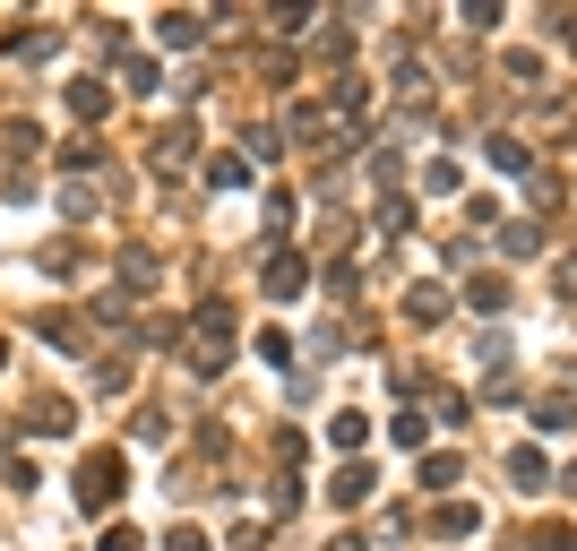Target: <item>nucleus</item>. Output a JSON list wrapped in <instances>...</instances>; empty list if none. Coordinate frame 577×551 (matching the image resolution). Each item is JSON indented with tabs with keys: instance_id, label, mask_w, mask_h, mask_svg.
<instances>
[{
	"instance_id": "nucleus-11",
	"label": "nucleus",
	"mask_w": 577,
	"mask_h": 551,
	"mask_svg": "<svg viewBox=\"0 0 577 551\" xmlns=\"http://www.w3.org/2000/svg\"><path fill=\"white\" fill-rule=\"evenodd\" d=\"M569 423H577V397H569V388L535 397V431H569Z\"/></svg>"
},
{
	"instance_id": "nucleus-23",
	"label": "nucleus",
	"mask_w": 577,
	"mask_h": 551,
	"mask_svg": "<svg viewBox=\"0 0 577 551\" xmlns=\"http://www.w3.org/2000/svg\"><path fill=\"white\" fill-rule=\"evenodd\" d=\"M61 164H70V173H104V164H113V155H104V147H87V138H78V147H61Z\"/></svg>"
},
{
	"instance_id": "nucleus-20",
	"label": "nucleus",
	"mask_w": 577,
	"mask_h": 551,
	"mask_svg": "<svg viewBox=\"0 0 577 551\" xmlns=\"http://www.w3.org/2000/svg\"><path fill=\"white\" fill-rule=\"evenodd\" d=\"M388 440H397V448H414V456H423V440H431V423H423V414H414V405H405V414H397V423H388Z\"/></svg>"
},
{
	"instance_id": "nucleus-4",
	"label": "nucleus",
	"mask_w": 577,
	"mask_h": 551,
	"mask_svg": "<svg viewBox=\"0 0 577 551\" xmlns=\"http://www.w3.org/2000/svg\"><path fill=\"white\" fill-rule=\"evenodd\" d=\"M113 78H70V87H61V104H70V121H87V129H96V121H104V112H113Z\"/></svg>"
},
{
	"instance_id": "nucleus-12",
	"label": "nucleus",
	"mask_w": 577,
	"mask_h": 551,
	"mask_svg": "<svg viewBox=\"0 0 577 551\" xmlns=\"http://www.w3.org/2000/svg\"><path fill=\"white\" fill-rule=\"evenodd\" d=\"M121 87H129V96H155V87H164L155 52H129V61H121Z\"/></svg>"
},
{
	"instance_id": "nucleus-29",
	"label": "nucleus",
	"mask_w": 577,
	"mask_h": 551,
	"mask_svg": "<svg viewBox=\"0 0 577 551\" xmlns=\"http://www.w3.org/2000/svg\"><path fill=\"white\" fill-rule=\"evenodd\" d=\"M164 551H216V543H208V526H173V535H164Z\"/></svg>"
},
{
	"instance_id": "nucleus-18",
	"label": "nucleus",
	"mask_w": 577,
	"mask_h": 551,
	"mask_svg": "<svg viewBox=\"0 0 577 551\" xmlns=\"http://www.w3.org/2000/svg\"><path fill=\"white\" fill-rule=\"evenodd\" d=\"M311 17H319L311 0H285V9H267V26H276V35H311Z\"/></svg>"
},
{
	"instance_id": "nucleus-10",
	"label": "nucleus",
	"mask_w": 577,
	"mask_h": 551,
	"mask_svg": "<svg viewBox=\"0 0 577 551\" xmlns=\"http://www.w3.org/2000/svg\"><path fill=\"white\" fill-rule=\"evenodd\" d=\"M405 320H414V328H440V320H449V293H440V285H405Z\"/></svg>"
},
{
	"instance_id": "nucleus-2",
	"label": "nucleus",
	"mask_w": 577,
	"mask_h": 551,
	"mask_svg": "<svg viewBox=\"0 0 577 551\" xmlns=\"http://www.w3.org/2000/svg\"><path fill=\"white\" fill-rule=\"evenodd\" d=\"M70 491H78V509H87V517L121 509V491H129V448H87V456H78V483H70Z\"/></svg>"
},
{
	"instance_id": "nucleus-28",
	"label": "nucleus",
	"mask_w": 577,
	"mask_h": 551,
	"mask_svg": "<svg viewBox=\"0 0 577 551\" xmlns=\"http://www.w3.org/2000/svg\"><path fill=\"white\" fill-rule=\"evenodd\" d=\"M43 336H52V345H78V336H87V328H78L70 311H43Z\"/></svg>"
},
{
	"instance_id": "nucleus-15",
	"label": "nucleus",
	"mask_w": 577,
	"mask_h": 551,
	"mask_svg": "<svg viewBox=\"0 0 577 551\" xmlns=\"http://www.w3.org/2000/svg\"><path fill=\"white\" fill-rule=\"evenodd\" d=\"M250 353H259L267 371H293V353H302V345H293L285 328H259V345H250Z\"/></svg>"
},
{
	"instance_id": "nucleus-22",
	"label": "nucleus",
	"mask_w": 577,
	"mask_h": 551,
	"mask_svg": "<svg viewBox=\"0 0 577 551\" xmlns=\"http://www.w3.org/2000/svg\"><path fill=\"white\" fill-rule=\"evenodd\" d=\"M0 147H9V155H17V164H26V155H35V147H43V129H35V121H9V129H0Z\"/></svg>"
},
{
	"instance_id": "nucleus-3",
	"label": "nucleus",
	"mask_w": 577,
	"mask_h": 551,
	"mask_svg": "<svg viewBox=\"0 0 577 551\" xmlns=\"http://www.w3.org/2000/svg\"><path fill=\"white\" fill-rule=\"evenodd\" d=\"M259 285H267V302H302V293H311V259H302V250L285 241V250H267Z\"/></svg>"
},
{
	"instance_id": "nucleus-31",
	"label": "nucleus",
	"mask_w": 577,
	"mask_h": 551,
	"mask_svg": "<svg viewBox=\"0 0 577 551\" xmlns=\"http://www.w3.org/2000/svg\"><path fill=\"white\" fill-rule=\"evenodd\" d=\"M104 551H147V535L138 526H104Z\"/></svg>"
},
{
	"instance_id": "nucleus-7",
	"label": "nucleus",
	"mask_w": 577,
	"mask_h": 551,
	"mask_svg": "<svg viewBox=\"0 0 577 551\" xmlns=\"http://www.w3.org/2000/svg\"><path fill=\"white\" fill-rule=\"evenodd\" d=\"M509 483H517V491H552V456H543L535 440H517L509 448Z\"/></svg>"
},
{
	"instance_id": "nucleus-1",
	"label": "nucleus",
	"mask_w": 577,
	"mask_h": 551,
	"mask_svg": "<svg viewBox=\"0 0 577 551\" xmlns=\"http://www.w3.org/2000/svg\"><path fill=\"white\" fill-rule=\"evenodd\" d=\"M181 362H190V379H216L233 362V302L216 293V302H199V320L181 328Z\"/></svg>"
},
{
	"instance_id": "nucleus-19",
	"label": "nucleus",
	"mask_w": 577,
	"mask_h": 551,
	"mask_svg": "<svg viewBox=\"0 0 577 551\" xmlns=\"http://www.w3.org/2000/svg\"><path fill=\"white\" fill-rule=\"evenodd\" d=\"M457 17H465V26H474V35H500V17H509V0H465Z\"/></svg>"
},
{
	"instance_id": "nucleus-9",
	"label": "nucleus",
	"mask_w": 577,
	"mask_h": 551,
	"mask_svg": "<svg viewBox=\"0 0 577 551\" xmlns=\"http://www.w3.org/2000/svg\"><path fill=\"white\" fill-rule=\"evenodd\" d=\"M482 155H491L500 173H535V147H526L517 129H491V147H482Z\"/></svg>"
},
{
	"instance_id": "nucleus-34",
	"label": "nucleus",
	"mask_w": 577,
	"mask_h": 551,
	"mask_svg": "<svg viewBox=\"0 0 577 551\" xmlns=\"http://www.w3.org/2000/svg\"><path fill=\"white\" fill-rule=\"evenodd\" d=\"M0 362H9V336H0Z\"/></svg>"
},
{
	"instance_id": "nucleus-24",
	"label": "nucleus",
	"mask_w": 577,
	"mask_h": 551,
	"mask_svg": "<svg viewBox=\"0 0 577 551\" xmlns=\"http://www.w3.org/2000/svg\"><path fill=\"white\" fill-rule=\"evenodd\" d=\"M302 509V474H276V500H267V517H293Z\"/></svg>"
},
{
	"instance_id": "nucleus-5",
	"label": "nucleus",
	"mask_w": 577,
	"mask_h": 551,
	"mask_svg": "<svg viewBox=\"0 0 577 551\" xmlns=\"http://www.w3.org/2000/svg\"><path fill=\"white\" fill-rule=\"evenodd\" d=\"M371 491H379V474H371V465H362V456H346V465H337V483H328V500H337V509H362V500H371Z\"/></svg>"
},
{
	"instance_id": "nucleus-30",
	"label": "nucleus",
	"mask_w": 577,
	"mask_h": 551,
	"mask_svg": "<svg viewBox=\"0 0 577 551\" xmlns=\"http://www.w3.org/2000/svg\"><path fill=\"white\" fill-rule=\"evenodd\" d=\"M552 293H561V302H577V250L561 259V267H552Z\"/></svg>"
},
{
	"instance_id": "nucleus-14",
	"label": "nucleus",
	"mask_w": 577,
	"mask_h": 551,
	"mask_svg": "<svg viewBox=\"0 0 577 551\" xmlns=\"http://www.w3.org/2000/svg\"><path fill=\"white\" fill-rule=\"evenodd\" d=\"M465 302H474V311H509V276H500V267H482V276L465 285Z\"/></svg>"
},
{
	"instance_id": "nucleus-25",
	"label": "nucleus",
	"mask_w": 577,
	"mask_h": 551,
	"mask_svg": "<svg viewBox=\"0 0 577 551\" xmlns=\"http://www.w3.org/2000/svg\"><path fill=\"white\" fill-rule=\"evenodd\" d=\"M208 181H216V190H241V181H250V164H241V155H216V164H208Z\"/></svg>"
},
{
	"instance_id": "nucleus-8",
	"label": "nucleus",
	"mask_w": 577,
	"mask_h": 551,
	"mask_svg": "<svg viewBox=\"0 0 577 551\" xmlns=\"http://www.w3.org/2000/svg\"><path fill=\"white\" fill-rule=\"evenodd\" d=\"M431 535H440V543H465V535H482V509H465V500H440V509H431Z\"/></svg>"
},
{
	"instance_id": "nucleus-33",
	"label": "nucleus",
	"mask_w": 577,
	"mask_h": 551,
	"mask_svg": "<svg viewBox=\"0 0 577 551\" xmlns=\"http://www.w3.org/2000/svg\"><path fill=\"white\" fill-rule=\"evenodd\" d=\"M328 551H371V543H362V535H337V543H328Z\"/></svg>"
},
{
	"instance_id": "nucleus-6",
	"label": "nucleus",
	"mask_w": 577,
	"mask_h": 551,
	"mask_svg": "<svg viewBox=\"0 0 577 551\" xmlns=\"http://www.w3.org/2000/svg\"><path fill=\"white\" fill-rule=\"evenodd\" d=\"M155 43H164V52H199V43H208V17H190V9H164V17H155Z\"/></svg>"
},
{
	"instance_id": "nucleus-26",
	"label": "nucleus",
	"mask_w": 577,
	"mask_h": 551,
	"mask_svg": "<svg viewBox=\"0 0 577 551\" xmlns=\"http://www.w3.org/2000/svg\"><path fill=\"white\" fill-rule=\"evenodd\" d=\"M500 241H509V259H526V250H543V233H535V224H500Z\"/></svg>"
},
{
	"instance_id": "nucleus-13",
	"label": "nucleus",
	"mask_w": 577,
	"mask_h": 551,
	"mask_svg": "<svg viewBox=\"0 0 577 551\" xmlns=\"http://www.w3.org/2000/svg\"><path fill=\"white\" fill-rule=\"evenodd\" d=\"M147 164H155V173H164V181H173V173H181V164H190V129H164V138H155V155H147Z\"/></svg>"
},
{
	"instance_id": "nucleus-32",
	"label": "nucleus",
	"mask_w": 577,
	"mask_h": 551,
	"mask_svg": "<svg viewBox=\"0 0 577 551\" xmlns=\"http://www.w3.org/2000/svg\"><path fill=\"white\" fill-rule=\"evenodd\" d=\"M552 35H561V43L577 52V9H552Z\"/></svg>"
},
{
	"instance_id": "nucleus-35",
	"label": "nucleus",
	"mask_w": 577,
	"mask_h": 551,
	"mask_svg": "<svg viewBox=\"0 0 577 551\" xmlns=\"http://www.w3.org/2000/svg\"><path fill=\"white\" fill-rule=\"evenodd\" d=\"M569 491H577V465H569Z\"/></svg>"
},
{
	"instance_id": "nucleus-21",
	"label": "nucleus",
	"mask_w": 577,
	"mask_h": 551,
	"mask_svg": "<svg viewBox=\"0 0 577 551\" xmlns=\"http://www.w3.org/2000/svg\"><path fill=\"white\" fill-rule=\"evenodd\" d=\"M535 551H577V526L569 517H543V526H535Z\"/></svg>"
},
{
	"instance_id": "nucleus-16",
	"label": "nucleus",
	"mask_w": 577,
	"mask_h": 551,
	"mask_svg": "<svg viewBox=\"0 0 577 551\" xmlns=\"http://www.w3.org/2000/svg\"><path fill=\"white\" fill-rule=\"evenodd\" d=\"M423 483H431V491L465 483V456H457V448H431V456H423Z\"/></svg>"
},
{
	"instance_id": "nucleus-27",
	"label": "nucleus",
	"mask_w": 577,
	"mask_h": 551,
	"mask_svg": "<svg viewBox=\"0 0 577 551\" xmlns=\"http://www.w3.org/2000/svg\"><path fill=\"white\" fill-rule=\"evenodd\" d=\"M302 456H311V448H302V431H276V465H285V474H302Z\"/></svg>"
},
{
	"instance_id": "nucleus-17",
	"label": "nucleus",
	"mask_w": 577,
	"mask_h": 551,
	"mask_svg": "<svg viewBox=\"0 0 577 551\" xmlns=\"http://www.w3.org/2000/svg\"><path fill=\"white\" fill-rule=\"evenodd\" d=\"M362 440H371V414H337V423H328V448H337V456H353Z\"/></svg>"
}]
</instances>
